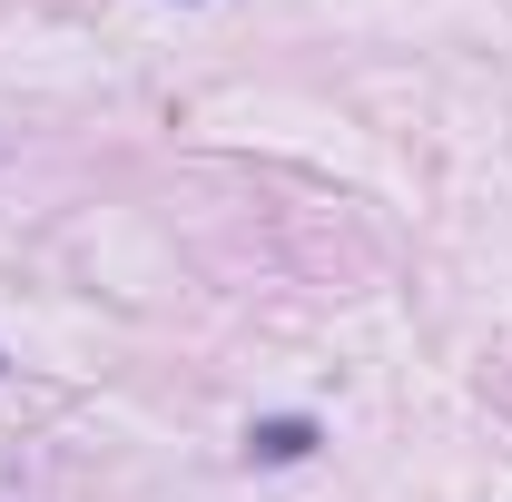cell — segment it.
Here are the masks:
<instances>
[{"label":"cell","instance_id":"obj_1","mask_svg":"<svg viewBox=\"0 0 512 502\" xmlns=\"http://www.w3.org/2000/svg\"><path fill=\"white\" fill-rule=\"evenodd\" d=\"M247 453L256 463H306V453H316V424H306V414H276V424L247 434Z\"/></svg>","mask_w":512,"mask_h":502}]
</instances>
